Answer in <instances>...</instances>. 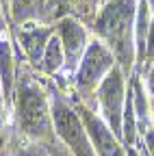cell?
Instances as JSON below:
<instances>
[{
    "label": "cell",
    "mask_w": 154,
    "mask_h": 156,
    "mask_svg": "<svg viewBox=\"0 0 154 156\" xmlns=\"http://www.w3.org/2000/svg\"><path fill=\"white\" fill-rule=\"evenodd\" d=\"M137 9L139 0H104L93 17V35L104 41L117 58V65L130 74L137 63Z\"/></svg>",
    "instance_id": "obj_1"
},
{
    "label": "cell",
    "mask_w": 154,
    "mask_h": 156,
    "mask_svg": "<svg viewBox=\"0 0 154 156\" xmlns=\"http://www.w3.org/2000/svg\"><path fill=\"white\" fill-rule=\"evenodd\" d=\"M11 106L15 108V119L20 126V132L28 141L44 145L52 143L54 126H52L50 95L26 69H17Z\"/></svg>",
    "instance_id": "obj_2"
},
{
    "label": "cell",
    "mask_w": 154,
    "mask_h": 156,
    "mask_svg": "<svg viewBox=\"0 0 154 156\" xmlns=\"http://www.w3.org/2000/svg\"><path fill=\"white\" fill-rule=\"evenodd\" d=\"M52 126L56 141L70 152V156H98L89 141V134L74 104H70L63 95H50Z\"/></svg>",
    "instance_id": "obj_3"
},
{
    "label": "cell",
    "mask_w": 154,
    "mask_h": 156,
    "mask_svg": "<svg viewBox=\"0 0 154 156\" xmlns=\"http://www.w3.org/2000/svg\"><path fill=\"white\" fill-rule=\"evenodd\" d=\"M115 65H117V58L111 52V48L98 37H93L72 76V85L76 93L81 98H89L91 93H95V89L100 87V83Z\"/></svg>",
    "instance_id": "obj_4"
},
{
    "label": "cell",
    "mask_w": 154,
    "mask_h": 156,
    "mask_svg": "<svg viewBox=\"0 0 154 156\" xmlns=\"http://www.w3.org/2000/svg\"><path fill=\"white\" fill-rule=\"evenodd\" d=\"M128 87H130L128 74L120 65H115L93 93L95 108L102 115V119L111 126V130L120 136V141H122V124H124V108H126Z\"/></svg>",
    "instance_id": "obj_5"
},
{
    "label": "cell",
    "mask_w": 154,
    "mask_h": 156,
    "mask_svg": "<svg viewBox=\"0 0 154 156\" xmlns=\"http://www.w3.org/2000/svg\"><path fill=\"white\" fill-rule=\"evenodd\" d=\"M76 111H78L81 119L85 124V130L89 134V141H91L95 154L98 156H126L124 143L120 141V136L111 130V126L102 119L98 108H91L83 100H78L76 102Z\"/></svg>",
    "instance_id": "obj_6"
},
{
    "label": "cell",
    "mask_w": 154,
    "mask_h": 156,
    "mask_svg": "<svg viewBox=\"0 0 154 156\" xmlns=\"http://www.w3.org/2000/svg\"><path fill=\"white\" fill-rule=\"evenodd\" d=\"M54 33L63 44L65 72L72 78L76 67H78V63H81V58H83V54H85V50H87V46H89V41H91L89 30H87V26L81 22V20H76L72 15H65L54 24Z\"/></svg>",
    "instance_id": "obj_7"
},
{
    "label": "cell",
    "mask_w": 154,
    "mask_h": 156,
    "mask_svg": "<svg viewBox=\"0 0 154 156\" xmlns=\"http://www.w3.org/2000/svg\"><path fill=\"white\" fill-rule=\"evenodd\" d=\"M52 35H54V26H44V24H37V22H24V24H17L13 39L20 46L22 54L26 56L28 65L39 69L44 50H46Z\"/></svg>",
    "instance_id": "obj_8"
},
{
    "label": "cell",
    "mask_w": 154,
    "mask_h": 156,
    "mask_svg": "<svg viewBox=\"0 0 154 156\" xmlns=\"http://www.w3.org/2000/svg\"><path fill=\"white\" fill-rule=\"evenodd\" d=\"M39 72L46 74V76H56V74L65 72V52H63V44H61V39L56 37V33L50 37V41L44 50Z\"/></svg>",
    "instance_id": "obj_9"
},
{
    "label": "cell",
    "mask_w": 154,
    "mask_h": 156,
    "mask_svg": "<svg viewBox=\"0 0 154 156\" xmlns=\"http://www.w3.org/2000/svg\"><path fill=\"white\" fill-rule=\"evenodd\" d=\"M44 5V0H9V13L13 24H24V22H33L39 15V9Z\"/></svg>",
    "instance_id": "obj_10"
},
{
    "label": "cell",
    "mask_w": 154,
    "mask_h": 156,
    "mask_svg": "<svg viewBox=\"0 0 154 156\" xmlns=\"http://www.w3.org/2000/svg\"><path fill=\"white\" fill-rule=\"evenodd\" d=\"M15 156H50V152H48V145H44V143L28 141L24 147H20L15 152Z\"/></svg>",
    "instance_id": "obj_11"
},
{
    "label": "cell",
    "mask_w": 154,
    "mask_h": 156,
    "mask_svg": "<svg viewBox=\"0 0 154 156\" xmlns=\"http://www.w3.org/2000/svg\"><path fill=\"white\" fill-rule=\"evenodd\" d=\"M7 30V17H5V9L0 7V37H2V33ZM7 102H5V95H2V83H0V128H2L5 124V115H7Z\"/></svg>",
    "instance_id": "obj_12"
},
{
    "label": "cell",
    "mask_w": 154,
    "mask_h": 156,
    "mask_svg": "<svg viewBox=\"0 0 154 156\" xmlns=\"http://www.w3.org/2000/svg\"><path fill=\"white\" fill-rule=\"evenodd\" d=\"M141 139H143V154L145 156H154V126L148 128L141 134Z\"/></svg>",
    "instance_id": "obj_13"
},
{
    "label": "cell",
    "mask_w": 154,
    "mask_h": 156,
    "mask_svg": "<svg viewBox=\"0 0 154 156\" xmlns=\"http://www.w3.org/2000/svg\"><path fill=\"white\" fill-rule=\"evenodd\" d=\"M143 85H145V91L150 93V98H154V58H152V63L148 65V74L143 78Z\"/></svg>",
    "instance_id": "obj_14"
},
{
    "label": "cell",
    "mask_w": 154,
    "mask_h": 156,
    "mask_svg": "<svg viewBox=\"0 0 154 156\" xmlns=\"http://www.w3.org/2000/svg\"><path fill=\"white\" fill-rule=\"evenodd\" d=\"M48 152H50V156H70V152L63 145H54V143L48 145Z\"/></svg>",
    "instance_id": "obj_15"
},
{
    "label": "cell",
    "mask_w": 154,
    "mask_h": 156,
    "mask_svg": "<svg viewBox=\"0 0 154 156\" xmlns=\"http://www.w3.org/2000/svg\"><path fill=\"white\" fill-rule=\"evenodd\" d=\"M150 104H152V115H154V98H150Z\"/></svg>",
    "instance_id": "obj_16"
},
{
    "label": "cell",
    "mask_w": 154,
    "mask_h": 156,
    "mask_svg": "<svg viewBox=\"0 0 154 156\" xmlns=\"http://www.w3.org/2000/svg\"><path fill=\"white\" fill-rule=\"evenodd\" d=\"M143 156H145V154H143Z\"/></svg>",
    "instance_id": "obj_17"
}]
</instances>
